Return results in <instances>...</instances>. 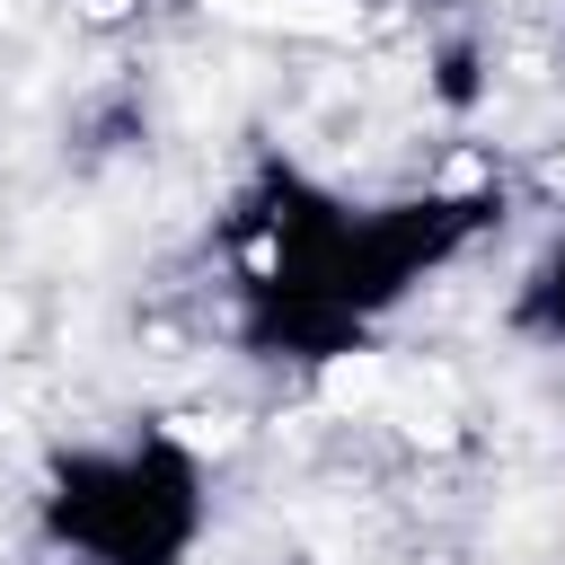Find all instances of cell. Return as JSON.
<instances>
[{"instance_id":"cell-1","label":"cell","mask_w":565,"mask_h":565,"mask_svg":"<svg viewBox=\"0 0 565 565\" xmlns=\"http://www.w3.org/2000/svg\"><path fill=\"white\" fill-rule=\"evenodd\" d=\"M62 539H79L97 565H168L194 530V468L177 450H115L79 459L53 494Z\"/></svg>"},{"instance_id":"cell-2","label":"cell","mask_w":565,"mask_h":565,"mask_svg":"<svg viewBox=\"0 0 565 565\" xmlns=\"http://www.w3.org/2000/svg\"><path fill=\"white\" fill-rule=\"evenodd\" d=\"M521 327H539V335H565V238L530 265V282H521V309H512Z\"/></svg>"}]
</instances>
